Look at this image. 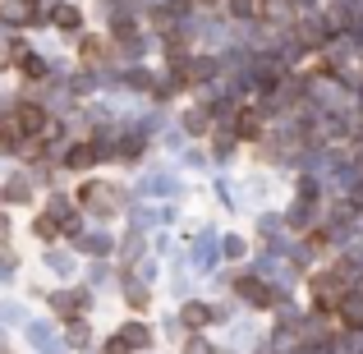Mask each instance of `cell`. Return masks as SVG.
I'll return each mask as SVG.
<instances>
[{
  "mask_svg": "<svg viewBox=\"0 0 363 354\" xmlns=\"http://www.w3.org/2000/svg\"><path fill=\"white\" fill-rule=\"evenodd\" d=\"M198 5H212V0H198Z\"/></svg>",
  "mask_w": 363,
  "mask_h": 354,
  "instance_id": "cell-14",
  "label": "cell"
},
{
  "mask_svg": "<svg viewBox=\"0 0 363 354\" xmlns=\"http://www.w3.org/2000/svg\"><path fill=\"white\" fill-rule=\"evenodd\" d=\"M240 294H244V299H253V304H272V290H267L262 281H253V276H244V281H240Z\"/></svg>",
  "mask_w": 363,
  "mask_h": 354,
  "instance_id": "cell-4",
  "label": "cell"
},
{
  "mask_svg": "<svg viewBox=\"0 0 363 354\" xmlns=\"http://www.w3.org/2000/svg\"><path fill=\"white\" fill-rule=\"evenodd\" d=\"M116 341H120V345H124V350H129V345H133V350H147V341H152V331H147V327H138V322H129V327H124V331H120V336H116Z\"/></svg>",
  "mask_w": 363,
  "mask_h": 354,
  "instance_id": "cell-3",
  "label": "cell"
},
{
  "mask_svg": "<svg viewBox=\"0 0 363 354\" xmlns=\"http://www.w3.org/2000/svg\"><path fill=\"white\" fill-rule=\"evenodd\" d=\"M37 235H42V239H55V235H60V226H55L51 216H37Z\"/></svg>",
  "mask_w": 363,
  "mask_h": 354,
  "instance_id": "cell-10",
  "label": "cell"
},
{
  "mask_svg": "<svg viewBox=\"0 0 363 354\" xmlns=\"http://www.w3.org/2000/svg\"><path fill=\"white\" fill-rule=\"evenodd\" d=\"M83 55H88V60H101V55H106V46H101V42H83Z\"/></svg>",
  "mask_w": 363,
  "mask_h": 354,
  "instance_id": "cell-11",
  "label": "cell"
},
{
  "mask_svg": "<svg viewBox=\"0 0 363 354\" xmlns=\"http://www.w3.org/2000/svg\"><path fill=\"white\" fill-rule=\"evenodd\" d=\"M184 322L189 327H207V322H212V309H207V304H184Z\"/></svg>",
  "mask_w": 363,
  "mask_h": 354,
  "instance_id": "cell-6",
  "label": "cell"
},
{
  "mask_svg": "<svg viewBox=\"0 0 363 354\" xmlns=\"http://www.w3.org/2000/svg\"><path fill=\"white\" fill-rule=\"evenodd\" d=\"M5 65H9V60H5V51H0V70H5Z\"/></svg>",
  "mask_w": 363,
  "mask_h": 354,
  "instance_id": "cell-13",
  "label": "cell"
},
{
  "mask_svg": "<svg viewBox=\"0 0 363 354\" xmlns=\"http://www.w3.org/2000/svg\"><path fill=\"white\" fill-rule=\"evenodd\" d=\"M5 14H9V23H28L23 14H33V0H14V5H5Z\"/></svg>",
  "mask_w": 363,
  "mask_h": 354,
  "instance_id": "cell-9",
  "label": "cell"
},
{
  "mask_svg": "<svg viewBox=\"0 0 363 354\" xmlns=\"http://www.w3.org/2000/svg\"><path fill=\"white\" fill-rule=\"evenodd\" d=\"M14 65H18V70H23V74H28V79H42V74H46V65H42V60H37V55H33V51H18V60H14Z\"/></svg>",
  "mask_w": 363,
  "mask_h": 354,
  "instance_id": "cell-7",
  "label": "cell"
},
{
  "mask_svg": "<svg viewBox=\"0 0 363 354\" xmlns=\"http://www.w3.org/2000/svg\"><path fill=\"white\" fill-rule=\"evenodd\" d=\"M14 148H18V124L0 120V152H14Z\"/></svg>",
  "mask_w": 363,
  "mask_h": 354,
  "instance_id": "cell-8",
  "label": "cell"
},
{
  "mask_svg": "<svg viewBox=\"0 0 363 354\" xmlns=\"http://www.w3.org/2000/svg\"><path fill=\"white\" fill-rule=\"evenodd\" d=\"M79 23H83V14L74 5H60V9H55V28H60V33H74Z\"/></svg>",
  "mask_w": 363,
  "mask_h": 354,
  "instance_id": "cell-5",
  "label": "cell"
},
{
  "mask_svg": "<svg viewBox=\"0 0 363 354\" xmlns=\"http://www.w3.org/2000/svg\"><path fill=\"white\" fill-rule=\"evenodd\" d=\"M97 157H101V152L92 148V143H79V148H69L65 166H74V170H88V166H97Z\"/></svg>",
  "mask_w": 363,
  "mask_h": 354,
  "instance_id": "cell-2",
  "label": "cell"
},
{
  "mask_svg": "<svg viewBox=\"0 0 363 354\" xmlns=\"http://www.w3.org/2000/svg\"><path fill=\"white\" fill-rule=\"evenodd\" d=\"M14 124H18V133H23V138H33V133H46V116H42V106H18Z\"/></svg>",
  "mask_w": 363,
  "mask_h": 354,
  "instance_id": "cell-1",
  "label": "cell"
},
{
  "mask_svg": "<svg viewBox=\"0 0 363 354\" xmlns=\"http://www.w3.org/2000/svg\"><path fill=\"white\" fill-rule=\"evenodd\" d=\"M240 133H244V138H253V133H257V116H244L240 120Z\"/></svg>",
  "mask_w": 363,
  "mask_h": 354,
  "instance_id": "cell-12",
  "label": "cell"
}]
</instances>
